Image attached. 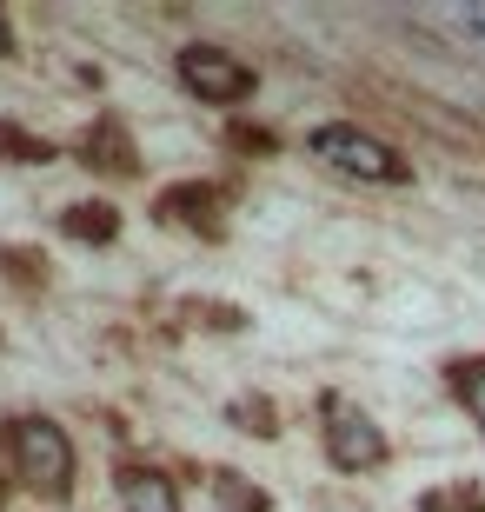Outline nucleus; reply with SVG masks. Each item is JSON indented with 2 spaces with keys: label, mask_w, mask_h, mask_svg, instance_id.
Listing matches in <instances>:
<instances>
[{
  "label": "nucleus",
  "mask_w": 485,
  "mask_h": 512,
  "mask_svg": "<svg viewBox=\"0 0 485 512\" xmlns=\"http://www.w3.org/2000/svg\"><path fill=\"white\" fill-rule=\"evenodd\" d=\"M14 459H20V479L40 486V493H67V479H74V446H67V433L54 419H20Z\"/></svg>",
  "instance_id": "nucleus-2"
},
{
  "label": "nucleus",
  "mask_w": 485,
  "mask_h": 512,
  "mask_svg": "<svg viewBox=\"0 0 485 512\" xmlns=\"http://www.w3.org/2000/svg\"><path fill=\"white\" fill-rule=\"evenodd\" d=\"M419 512H485V493L459 479V486H439V493H426V499H419Z\"/></svg>",
  "instance_id": "nucleus-8"
},
{
  "label": "nucleus",
  "mask_w": 485,
  "mask_h": 512,
  "mask_svg": "<svg viewBox=\"0 0 485 512\" xmlns=\"http://www.w3.org/2000/svg\"><path fill=\"white\" fill-rule=\"evenodd\" d=\"M120 499H127V512H180L173 486L160 473H147V466H127L120 473Z\"/></svg>",
  "instance_id": "nucleus-5"
},
{
  "label": "nucleus",
  "mask_w": 485,
  "mask_h": 512,
  "mask_svg": "<svg viewBox=\"0 0 485 512\" xmlns=\"http://www.w3.org/2000/svg\"><path fill=\"white\" fill-rule=\"evenodd\" d=\"M0 54H7V27H0Z\"/></svg>",
  "instance_id": "nucleus-10"
},
{
  "label": "nucleus",
  "mask_w": 485,
  "mask_h": 512,
  "mask_svg": "<svg viewBox=\"0 0 485 512\" xmlns=\"http://www.w3.org/2000/svg\"><path fill=\"white\" fill-rule=\"evenodd\" d=\"M452 393H459V406L485 426V360H459L452 366Z\"/></svg>",
  "instance_id": "nucleus-6"
},
{
  "label": "nucleus",
  "mask_w": 485,
  "mask_h": 512,
  "mask_svg": "<svg viewBox=\"0 0 485 512\" xmlns=\"http://www.w3.org/2000/svg\"><path fill=\"white\" fill-rule=\"evenodd\" d=\"M313 160H326V167H339V173H359V180H379V187H399L412 173L386 140H373V133H359V127H319Z\"/></svg>",
  "instance_id": "nucleus-1"
},
{
  "label": "nucleus",
  "mask_w": 485,
  "mask_h": 512,
  "mask_svg": "<svg viewBox=\"0 0 485 512\" xmlns=\"http://www.w3.org/2000/svg\"><path fill=\"white\" fill-rule=\"evenodd\" d=\"M326 453H333L339 473H373L379 459H386V433H379L366 413H333V426H326Z\"/></svg>",
  "instance_id": "nucleus-4"
},
{
  "label": "nucleus",
  "mask_w": 485,
  "mask_h": 512,
  "mask_svg": "<svg viewBox=\"0 0 485 512\" xmlns=\"http://www.w3.org/2000/svg\"><path fill=\"white\" fill-rule=\"evenodd\" d=\"M0 147H7V153H20V160H47V140H20L14 127H0Z\"/></svg>",
  "instance_id": "nucleus-9"
},
{
  "label": "nucleus",
  "mask_w": 485,
  "mask_h": 512,
  "mask_svg": "<svg viewBox=\"0 0 485 512\" xmlns=\"http://www.w3.org/2000/svg\"><path fill=\"white\" fill-rule=\"evenodd\" d=\"M180 80H187L200 100H240V94H253V74H246L233 54H220V47H187L180 54Z\"/></svg>",
  "instance_id": "nucleus-3"
},
{
  "label": "nucleus",
  "mask_w": 485,
  "mask_h": 512,
  "mask_svg": "<svg viewBox=\"0 0 485 512\" xmlns=\"http://www.w3.org/2000/svg\"><path fill=\"white\" fill-rule=\"evenodd\" d=\"M113 227H120V220H113V207H67V233H74V240H113Z\"/></svg>",
  "instance_id": "nucleus-7"
}]
</instances>
